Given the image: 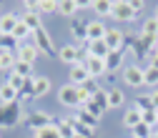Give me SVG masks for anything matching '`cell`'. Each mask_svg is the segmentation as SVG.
Wrapping results in <instances>:
<instances>
[{"instance_id":"obj_1","label":"cell","mask_w":158,"mask_h":138,"mask_svg":"<svg viewBox=\"0 0 158 138\" xmlns=\"http://www.w3.org/2000/svg\"><path fill=\"white\" fill-rule=\"evenodd\" d=\"M25 111L20 103H0V128H15L20 121H25Z\"/></svg>"},{"instance_id":"obj_2","label":"cell","mask_w":158,"mask_h":138,"mask_svg":"<svg viewBox=\"0 0 158 138\" xmlns=\"http://www.w3.org/2000/svg\"><path fill=\"white\" fill-rule=\"evenodd\" d=\"M33 43H35L38 50H40V55H48V58L58 55L55 43H53V35H50L45 28H40V30H35V33H33Z\"/></svg>"},{"instance_id":"obj_3","label":"cell","mask_w":158,"mask_h":138,"mask_svg":"<svg viewBox=\"0 0 158 138\" xmlns=\"http://www.w3.org/2000/svg\"><path fill=\"white\" fill-rule=\"evenodd\" d=\"M25 123L28 128L35 133V131H40V128H48V126H55V118L48 113V111H33L25 115Z\"/></svg>"},{"instance_id":"obj_4","label":"cell","mask_w":158,"mask_h":138,"mask_svg":"<svg viewBox=\"0 0 158 138\" xmlns=\"http://www.w3.org/2000/svg\"><path fill=\"white\" fill-rule=\"evenodd\" d=\"M135 18H138V13L133 10L131 0H115V3H113V20H118V23H133Z\"/></svg>"},{"instance_id":"obj_5","label":"cell","mask_w":158,"mask_h":138,"mask_svg":"<svg viewBox=\"0 0 158 138\" xmlns=\"http://www.w3.org/2000/svg\"><path fill=\"white\" fill-rule=\"evenodd\" d=\"M58 58H60V61H63L65 65H78V63H83V61H85L83 48H81V45H75V43L63 45L60 50H58Z\"/></svg>"},{"instance_id":"obj_6","label":"cell","mask_w":158,"mask_h":138,"mask_svg":"<svg viewBox=\"0 0 158 138\" xmlns=\"http://www.w3.org/2000/svg\"><path fill=\"white\" fill-rule=\"evenodd\" d=\"M58 101H60L65 108H81V98H78V86L65 83L60 90H58Z\"/></svg>"},{"instance_id":"obj_7","label":"cell","mask_w":158,"mask_h":138,"mask_svg":"<svg viewBox=\"0 0 158 138\" xmlns=\"http://www.w3.org/2000/svg\"><path fill=\"white\" fill-rule=\"evenodd\" d=\"M123 83L131 88H141L143 86V65H138V63L126 65L123 68Z\"/></svg>"},{"instance_id":"obj_8","label":"cell","mask_w":158,"mask_h":138,"mask_svg":"<svg viewBox=\"0 0 158 138\" xmlns=\"http://www.w3.org/2000/svg\"><path fill=\"white\" fill-rule=\"evenodd\" d=\"M70 35H73V40L75 45H85L88 43V20H83V18H73V23H70Z\"/></svg>"},{"instance_id":"obj_9","label":"cell","mask_w":158,"mask_h":138,"mask_svg":"<svg viewBox=\"0 0 158 138\" xmlns=\"http://www.w3.org/2000/svg\"><path fill=\"white\" fill-rule=\"evenodd\" d=\"M123 68H126V50H110L106 55V70H108V75L123 70Z\"/></svg>"},{"instance_id":"obj_10","label":"cell","mask_w":158,"mask_h":138,"mask_svg":"<svg viewBox=\"0 0 158 138\" xmlns=\"http://www.w3.org/2000/svg\"><path fill=\"white\" fill-rule=\"evenodd\" d=\"M106 45L110 48V50H123L126 48V30H121V28H108V33H106Z\"/></svg>"},{"instance_id":"obj_11","label":"cell","mask_w":158,"mask_h":138,"mask_svg":"<svg viewBox=\"0 0 158 138\" xmlns=\"http://www.w3.org/2000/svg\"><path fill=\"white\" fill-rule=\"evenodd\" d=\"M83 65L88 68V73H90V78H101V75H108V70H106V58H95V55H85V61H83Z\"/></svg>"},{"instance_id":"obj_12","label":"cell","mask_w":158,"mask_h":138,"mask_svg":"<svg viewBox=\"0 0 158 138\" xmlns=\"http://www.w3.org/2000/svg\"><path fill=\"white\" fill-rule=\"evenodd\" d=\"M15 55H18V61L35 65V61H38V55H40V50L35 48V43H20V48L15 50Z\"/></svg>"},{"instance_id":"obj_13","label":"cell","mask_w":158,"mask_h":138,"mask_svg":"<svg viewBox=\"0 0 158 138\" xmlns=\"http://www.w3.org/2000/svg\"><path fill=\"white\" fill-rule=\"evenodd\" d=\"M108 33V25L103 20H88V43H95V40H103Z\"/></svg>"},{"instance_id":"obj_14","label":"cell","mask_w":158,"mask_h":138,"mask_svg":"<svg viewBox=\"0 0 158 138\" xmlns=\"http://www.w3.org/2000/svg\"><path fill=\"white\" fill-rule=\"evenodd\" d=\"M68 78H70V86H78V88H81L88 78H90V73H88V68H85L83 63H78V65H70Z\"/></svg>"},{"instance_id":"obj_15","label":"cell","mask_w":158,"mask_h":138,"mask_svg":"<svg viewBox=\"0 0 158 138\" xmlns=\"http://www.w3.org/2000/svg\"><path fill=\"white\" fill-rule=\"evenodd\" d=\"M18 23H20V15L3 13V15H0V35H13V30H15Z\"/></svg>"},{"instance_id":"obj_16","label":"cell","mask_w":158,"mask_h":138,"mask_svg":"<svg viewBox=\"0 0 158 138\" xmlns=\"http://www.w3.org/2000/svg\"><path fill=\"white\" fill-rule=\"evenodd\" d=\"M50 88H53V83H50V78H48V75H35V78H33V93H35V98L48 95Z\"/></svg>"},{"instance_id":"obj_17","label":"cell","mask_w":158,"mask_h":138,"mask_svg":"<svg viewBox=\"0 0 158 138\" xmlns=\"http://www.w3.org/2000/svg\"><path fill=\"white\" fill-rule=\"evenodd\" d=\"M141 123H143V111H138L135 106H131V108L123 113V126L133 131L135 126H141Z\"/></svg>"},{"instance_id":"obj_18","label":"cell","mask_w":158,"mask_h":138,"mask_svg":"<svg viewBox=\"0 0 158 138\" xmlns=\"http://www.w3.org/2000/svg\"><path fill=\"white\" fill-rule=\"evenodd\" d=\"M20 20L30 28V33H35V30L43 28V20H40V13H38V10H25V13L20 15Z\"/></svg>"},{"instance_id":"obj_19","label":"cell","mask_w":158,"mask_h":138,"mask_svg":"<svg viewBox=\"0 0 158 138\" xmlns=\"http://www.w3.org/2000/svg\"><path fill=\"white\" fill-rule=\"evenodd\" d=\"M65 121H68V123L73 126V131H75V136H81V138H95V131H93V128H88L85 123H81V121H78L75 115H68Z\"/></svg>"},{"instance_id":"obj_20","label":"cell","mask_w":158,"mask_h":138,"mask_svg":"<svg viewBox=\"0 0 158 138\" xmlns=\"http://www.w3.org/2000/svg\"><path fill=\"white\" fill-rule=\"evenodd\" d=\"M83 48L88 50L85 55H95V58H106V55L110 53V48L106 45V40H95V43H85Z\"/></svg>"},{"instance_id":"obj_21","label":"cell","mask_w":158,"mask_h":138,"mask_svg":"<svg viewBox=\"0 0 158 138\" xmlns=\"http://www.w3.org/2000/svg\"><path fill=\"white\" fill-rule=\"evenodd\" d=\"M78 0H60L58 3V15H65V18H78Z\"/></svg>"},{"instance_id":"obj_22","label":"cell","mask_w":158,"mask_h":138,"mask_svg":"<svg viewBox=\"0 0 158 138\" xmlns=\"http://www.w3.org/2000/svg\"><path fill=\"white\" fill-rule=\"evenodd\" d=\"M95 15L101 18H113V3L110 0H93V8H90Z\"/></svg>"},{"instance_id":"obj_23","label":"cell","mask_w":158,"mask_h":138,"mask_svg":"<svg viewBox=\"0 0 158 138\" xmlns=\"http://www.w3.org/2000/svg\"><path fill=\"white\" fill-rule=\"evenodd\" d=\"M90 101L95 103V108L101 111V113L110 111V106H108V90H106V88H98V90L93 93V98H90Z\"/></svg>"},{"instance_id":"obj_24","label":"cell","mask_w":158,"mask_h":138,"mask_svg":"<svg viewBox=\"0 0 158 138\" xmlns=\"http://www.w3.org/2000/svg\"><path fill=\"white\" fill-rule=\"evenodd\" d=\"M75 118L81 123H85L88 128H93V131H98V121H101V118L98 115H93V113H88L85 108H78V113H75Z\"/></svg>"},{"instance_id":"obj_25","label":"cell","mask_w":158,"mask_h":138,"mask_svg":"<svg viewBox=\"0 0 158 138\" xmlns=\"http://www.w3.org/2000/svg\"><path fill=\"white\" fill-rule=\"evenodd\" d=\"M141 35L158 40V20H156V18H146V20H143V25H141Z\"/></svg>"},{"instance_id":"obj_26","label":"cell","mask_w":158,"mask_h":138,"mask_svg":"<svg viewBox=\"0 0 158 138\" xmlns=\"http://www.w3.org/2000/svg\"><path fill=\"white\" fill-rule=\"evenodd\" d=\"M143 86H148V88H158V68H153V65H146L143 68Z\"/></svg>"},{"instance_id":"obj_27","label":"cell","mask_w":158,"mask_h":138,"mask_svg":"<svg viewBox=\"0 0 158 138\" xmlns=\"http://www.w3.org/2000/svg\"><path fill=\"white\" fill-rule=\"evenodd\" d=\"M123 103H126L123 90H121V88H110V90H108V106H110V108H123Z\"/></svg>"},{"instance_id":"obj_28","label":"cell","mask_w":158,"mask_h":138,"mask_svg":"<svg viewBox=\"0 0 158 138\" xmlns=\"http://www.w3.org/2000/svg\"><path fill=\"white\" fill-rule=\"evenodd\" d=\"M15 101H18V90L10 83H3L0 86V103H15Z\"/></svg>"},{"instance_id":"obj_29","label":"cell","mask_w":158,"mask_h":138,"mask_svg":"<svg viewBox=\"0 0 158 138\" xmlns=\"http://www.w3.org/2000/svg\"><path fill=\"white\" fill-rule=\"evenodd\" d=\"M35 10L38 13H58V0H35Z\"/></svg>"},{"instance_id":"obj_30","label":"cell","mask_w":158,"mask_h":138,"mask_svg":"<svg viewBox=\"0 0 158 138\" xmlns=\"http://www.w3.org/2000/svg\"><path fill=\"white\" fill-rule=\"evenodd\" d=\"M30 35H33V33H30V28H28V25H25L23 20L18 23V25H15V30H13V38H15L18 43H25V40H28Z\"/></svg>"},{"instance_id":"obj_31","label":"cell","mask_w":158,"mask_h":138,"mask_svg":"<svg viewBox=\"0 0 158 138\" xmlns=\"http://www.w3.org/2000/svg\"><path fill=\"white\" fill-rule=\"evenodd\" d=\"M20 48V43L15 40L13 35H0V50H8V53H15Z\"/></svg>"},{"instance_id":"obj_32","label":"cell","mask_w":158,"mask_h":138,"mask_svg":"<svg viewBox=\"0 0 158 138\" xmlns=\"http://www.w3.org/2000/svg\"><path fill=\"white\" fill-rule=\"evenodd\" d=\"M55 128H58V133H60V138H75V131H73V126L65 121H55Z\"/></svg>"},{"instance_id":"obj_33","label":"cell","mask_w":158,"mask_h":138,"mask_svg":"<svg viewBox=\"0 0 158 138\" xmlns=\"http://www.w3.org/2000/svg\"><path fill=\"white\" fill-rule=\"evenodd\" d=\"M13 73L23 75V78H35V75H33V65H30V63H23V61H18V63H15Z\"/></svg>"},{"instance_id":"obj_34","label":"cell","mask_w":158,"mask_h":138,"mask_svg":"<svg viewBox=\"0 0 158 138\" xmlns=\"http://www.w3.org/2000/svg\"><path fill=\"white\" fill-rule=\"evenodd\" d=\"M25 81H28V78H23V75H18V73H13V70H10V73H8V81H5V83H10V86H13L18 93H20V88L25 86Z\"/></svg>"},{"instance_id":"obj_35","label":"cell","mask_w":158,"mask_h":138,"mask_svg":"<svg viewBox=\"0 0 158 138\" xmlns=\"http://www.w3.org/2000/svg\"><path fill=\"white\" fill-rule=\"evenodd\" d=\"M143 123H146V126H151L153 131L158 128V111H156V108H151V111H143Z\"/></svg>"},{"instance_id":"obj_36","label":"cell","mask_w":158,"mask_h":138,"mask_svg":"<svg viewBox=\"0 0 158 138\" xmlns=\"http://www.w3.org/2000/svg\"><path fill=\"white\" fill-rule=\"evenodd\" d=\"M131 133H133V138H153V128H151V126H146V123L135 126Z\"/></svg>"},{"instance_id":"obj_37","label":"cell","mask_w":158,"mask_h":138,"mask_svg":"<svg viewBox=\"0 0 158 138\" xmlns=\"http://www.w3.org/2000/svg\"><path fill=\"white\" fill-rule=\"evenodd\" d=\"M33 138H60V133H58L55 126H48V128H40V131H35Z\"/></svg>"},{"instance_id":"obj_38","label":"cell","mask_w":158,"mask_h":138,"mask_svg":"<svg viewBox=\"0 0 158 138\" xmlns=\"http://www.w3.org/2000/svg\"><path fill=\"white\" fill-rule=\"evenodd\" d=\"M133 106H135L138 111H151V108H153V103H151V93H143V95H138Z\"/></svg>"},{"instance_id":"obj_39","label":"cell","mask_w":158,"mask_h":138,"mask_svg":"<svg viewBox=\"0 0 158 138\" xmlns=\"http://www.w3.org/2000/svg\"><path fill=\"white\" fill-rule=\"evenodd\" d=\"M81 88H83L85 93H90V95H93V93H95L98 88H101V86H98V81H95V78H88V81H85V83H83Z\"/></svg>"},{"instance_id":"obj_40","label":"cell","mask_w":158,"mask_h":138,"mask_svg":"<svg viewBox=\"0 0 158 138\" xmlns=\"http://www.w3.org/2000/svg\"><path fill=\"white\" fill-rule=\"evenodd\" d=\"M131 5H133V10H135V13H141V10L146 8V3H143V0H131Z\"/></svg>"},{"instance_id":"obj_41","label":"cell","mask_w":158,"mask_h":138,"mask_svg":"<svg viewBox=\"0 0 158 138\" xmlns=\"http://www.w3.org/2000/svg\"><path fill=\"white\" fill-rule=\"evenodd\" d=\"M78 8H81V10H88V8H93V3H90V0H78Z\"/></svg>"},{"instance_id":"obj_42","label":"cell","mask_w":158,"mask_h":138,"mask_svg":"<svg viewBox=\"0 0 158 138\" xmlns=\"http://www.w3.org/2000/svg\"><path fill=\"white\" fill-rule=\"evenodd\" d=\"M151 103H153V108L158 111V88H156V90L151 93Z\"/></svg>"},{"instance_id":"obj_43","label":"cell","mask_w":158,"mask_h":138,"mask_svg":"<svg viewBox=\"0 0 158 138\" xmlns=\"http://www.w3.org/2000/svg\"><path fill=\"white\" fill-rule=\"evenodd\" d=\"M148 65H153V68H158V55H153L151 61H148Z\"/></svg>"},{"instance_id":"obj_44","label":"cell","mask_w":158,"mask_h":138,"mask_svg":"<svg viewBox=\"0 0 158 138\" xmlns=\"http://www.w3.org/2000/svg\"><path fill=\"white\" fill-rule=\"evenodd\" d=\"M153 18H156V20H158V8H156V13H153Z\"/></svg>"},{"instance_id":"obj_45","label":"cell","mask_w":158,"mask_h":138,"mask_svg":"<svg viewBox=\"0 0 158 138\" xmlns=\"http://www.w3.org/2000/svg\"><path fill=\"white\" fill-rule=\"evenodd\" d=\"M153 138H158V128H156V131H153Z\"/></svg>"},{"instance_id":"obj_46","label":"cell","mask_w":158,"mask_h":138,"mask_svg":"<svg viewBox=\"0 0 158 138\" xmlns=\"http://www.w3.org/2000/svg\"><path fill=\"white\" fill-rule=\"evenodd\" d=\"M0 70H3V63H0Z\"/></svg>"},{"instance_id":"obj_47","label":"cell","mask_w":158,"mask_h":138,"mask_svg":"<svg viewBox=\"0 0 158 138\" xmlns=\"http://www.w3.org/2000/svg\"><path fill=\"white\" fill-rule=\"evenodd\" d=\"M75 138H81V136H75Z\"/></svg>"}]
</instances>
